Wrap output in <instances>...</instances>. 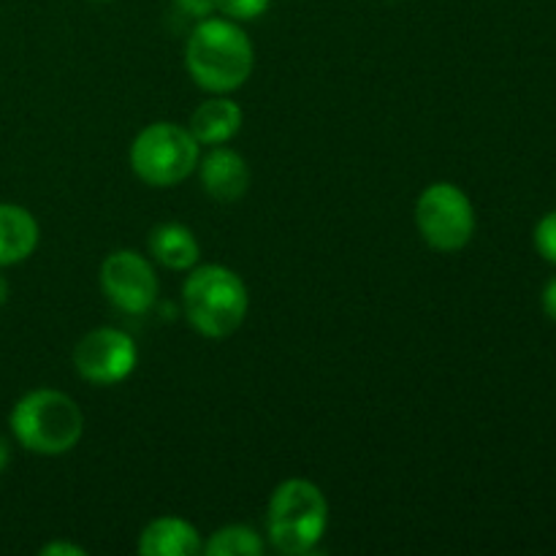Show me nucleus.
<instances>
[{"instance_id":"16","label":"nucleus","mask_w":556,"mask_h":556,"mask_svg":"<svg viewBox=\"0 0 556 556\" xmlns=\"http://www.w3.org/2000/svg\"><path fill=\"white\" fill-rule=\"evenodd\" d=\"M535 248L543 258L556 264V210L535 226Z\"/></svg>"},{"instance_id":"21","label":"nucleus","mask_w":556,"mask_h":556,"mask_svg":"<svg viewBox=\"0 0 556 556\" xmlns=\"http://www.w3.org/2000/svg\"><path fill=\"white\" fill-rule=\"evenodd\" d=\"M9 302V282H5V277H0V307Z\"/></svg>"},{"instance_id":"2","label":"nucleus","mask_w":556,"mask_h":556,"mask_svg":"<svg viewBox=\"0 0 556 556\" xmlns=\"http://www.w3.org/2000/svg\"><path fill=\"white\" fill-rule=\"evenodd\" d=\"M188 324L206 340H226L248 318L250 296L242 277L220 264L199 266L182 286Z\"/></svg>"},{"instance_id":"11","label":"nucleus","mask_w":556,"mask_h":556,"mask_svg":"<svg viewBox=\"0 0 556 556\" xmlns=\"http://www.w3.org/2000/svg\"><path fill=\"white\" fill-rule=\"evenodd\" d=\"M38 220L20 204H0V269L22 264L38 248Z\"/></svg>"},{"instance_id":"15","label":"nucleus","mask_w":556,"mask_h":556,"mask_svg":"<svg viewBox=\"0 0 556 556\" xmlns=\"http://www.w3.org/2000/svg\"><path fill=\"white\" fill-rule=\"evenodd\" d=\"M271 0H215L217 9L233 22H248V20H258L261 14H266Z\"/></svg>"},{"instance_id":"4","label":"nucleus","mask_w":556,"mask_h":556,"mask_svg":"<svg viewBox=\"0 0 556 556\" xmlns=\"http://www.w3.org/2000/svg\"><path fill=\"white\" fill-rule=\"evenodd\" d=\"M329 527V503L307 478H288L271 492L266 508V535L286 556L313 552Z\"/></svg>"},{"instance_id":"9","label":"nucleus","mask_w":556,"mask_h":556,"mask_svg":"<svg viewBox=\"0 0 556 556\" xmlns=\"http://www.w3.org/2000/svg\"><path fill=\"white\" fill-rule=\"evenodd\" d=\"M199 174L206 195L223 201V204L239 201L250 188L248 161L237 150H228L223 144L212 147L206 157H199Z\"/></svg>"},{"instance_id":"17","label":"nucleus","mask_w":556,"mask_h":556,"mask_svg":"<svg viewBox=\"0 0 556 556\" xmlns=\"http://www.w3.org/2000/svg\"><path fill=\"white\" fill-rule=\"evenodd\" d=\"M174 5H177L182 14L193 16V20H206V16H212V11L217 9L215 0H174Z\"/></svg>"},{"instance_id":"7","label":"nucleus","mask_w":556,"mask_h":556,"mask_svg":"<svg viewBox=\"0 0 556 556\" xmlns=\"http://www.w3.org/2000/svg\"><path fill=\"white\" fill-rule=\"evenodd\" d=\"M139 364V348L134 337L125 331L103 326L90 331L74 348V367L87 383L92 386H117L130 378Z\"/></svg>"},{"instance_id":"8","label":"nucleus","mask_w":556,"mask_h":556,"mask_svg":"<svg viewBox=\"0 0 556 556\" xmlns=\"http://www.w3.org/2000/svg\"><path fill=\"white\" fill-rule=\"evenodd\" d=\"M101 288L109 302L128 315L150 313L157 302V275L136 250H114L101 264Z\"/></svg>"},{"instance_id":"18","label":"nucleus","mask_w":556,"mask_h":556,"mask_svg":"<svg viewBox=\"0 0 556 556\" xmlns=\"http://www.w3.org/2000/svg\"><path fill=\"white\" fill-rule=\"evenodd\" d=\"M43 556H85L87 552L81 546H71V543H49V546L41 548Z\"/></svg>"},{"instance_id":"3","label":"nucleus","mask_w":556,"mask_h":556,"mask_svg":"<svg viewBox=\"0 0 556 556\" xmlns=\"http://www.w3.org/2000/svg\"><path fill=\"white\" fill-rule=\"evenodd\" d=\"M9 427L16 443L30 454L63 456L81 440L85 416L63 391L36 389L11 407Z\"/></svg>"},{"instance_id":"1","label":"nucleus","mask_w":556,"mask_h":556,"mask_svg":"<svg viewBox=\"0 0 556 556\" xmlns=\"http://www.w3.org/2000/svg\"><path fill=\"white\" fill-rule=\"evenodd\" d=\"M185 68L201 90L228 96L250 79L255 49L248 33L233 20L206 16L199 20L185 43Z\"/></svg>"},{"instance_id":"19","label":"nucleus","mask_w":556,"mask_h":556,"mask_svg":"<svg viewBox=\"0 0 556 556\" xmlns=\"http://www.w3.org/2000/svg\"><path fill=\"white\" fill-rule=\"evenodd\" d=\"M543 313L552 320H556V277L548 280V286L543 288Z\"/></svg>"},{"instance_id":"20","label":"nucleus","mask_w":556,"mask_h":556,"mask_svg":"<svg viewBox=\"0 0 556 556\" xmlns=\"http://www.w3.org/2000/svg\"><path fill=\"white\" fill-rule=\"evenodd\" d=\"M9 462H11V448H9V443L0 438V476H3V470L9 467Z\"/></svg>"},{"instance_id":"5","label":"nucleus","mask_w":556,"mask_h":556,"mask_svg":"<svg viewBox=\"0 0 556 556\" xmlns=\"http://www.w3.org/2000/svg\"><path fill=\"white\" fill-rule=\"evenodd\" d=\"M199 141L177 123H152L130 144V168L152 188L185 182L199 168Z\"/></svg>"},{"instance_id":"12","label":"nucleus","mask_w":556,"mask_h":556,"mask_svg":"<svg viewBox=\"0 0 556 556\" xmlns=\"http://www.w3.org/2000/svg\"><path fill=\"white\" fill-rule=\"evenodd\" d=\"M242 123L244 114L239 109V103L226 96H215L201 103L193 112V117H190V134L195 136L199 144L220 147L228 144L242 130Z\"/></svg>"},{"instance_id":"10","label":"nucleus","mask_w":556,"mask_h":556,"mask_svg":"<svg viewBox=\"0 0 556 556\" xmlns=\"http://www.w3.org/2000/svg\"><path fill=\"white\" fill-rule=\"evenodd\" d=\"M204 552L199 530L177 516L150 521L139 535V554L144 556H195Z\"/></svg>"},{"instance_id":"6","label":"nucleus","mask_w":556,"mask_h":556,"mask_svg":"<svg viewBox=\"0 0 556 556\" xmlns=\"http://www.w3.org/2000/svg\"><path fill=\"white\" fill-rule=\"evenodd\" d=\"M416 226L429 248L456 253L467 248L476 233V210L459 185L434 182L418 195Z\"/></svg>"},{"instance_id":"13","label":"nucleus","mask_w":556,"mask_h":556,"mask_svg":"<svg viewBox=\"0 0 556 556\" xmlns=\"http://www.w3.org/2000/svg\"><path fill=\"white\" fill-rule=\"evenodd\" d=\"M150 253L161 266L172 271L193 269L201 248L195 233L182 223H161L150 233Z\"/></svg>"},{"instance_id":"14","label":"nucleus","mask_w":556,"mask_h":556,"mask_svg":"<svg viewBox=\"0 0 556 556\" xmlns=\"http://www.w3.org/2000/svg\"><path fill=\"white\" fill-rule=\"evenodd\" d=\"M204 552L210 556H261L266 552V543L253 527L228 525L210 538Z\"/></svg>"}]
</instances>
